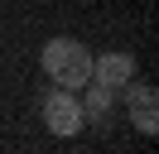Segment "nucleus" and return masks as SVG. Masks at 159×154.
<instances>
[{
	"label": "nucleus",
	"instance_id": "5",
	"mask_svg": "<svg viewBox=\"0 0 159 154\" xmlns=\"http://www.w3.org/2000/svg\"><path fill=\"white\" fill-rule=\"evenodd\" d=\"M92 92H87V101H82V120H92V125H101L106 120V111H111V96L116 92H106V87H97V82H87Z\"/></svg>",
	"mask_w": 159,
	"mask_h": 154
},
{
	"label": "nucleus",
	"instance_id": "3",
	"mask_svg": "<svg viewBox=\"0 0 159 154\" xmlns=\"http://www.w3.org/2000/svg\"><path fill=\"white\" fill-rule=\"evenodd\" d=\"M120 92H125V106H130V120H135V130H140V135H154V130H159V96H154V87L130 77Z\"/></svg>",
	"mask_w": 159,
	"mask_h": 154
},
{
	"label": "nucleus",
	"instance_id": "2",
	"mask_svg": "<svg viewBox=\"0 0 159 154\" xmlns=\"http://www.w3.org/2000/svg\"><path fill=\"white\" fill-rule=\"evenodd\" d=\"M43 125H48L53 135H63V140L77 135L82 125H87V120H82V101H77L72 92H63V87L48 92V96H43Z\"/></svg>",
	"mask_w": 159,
	"mask_h": 154
},
{
	"label": "nucleus",
	"instance_id": "4",
	"mask_svg": "<svg viewBox=\"0 0 159 154\" xmlns=\"http://www.w3.org/2000/svg\"><path fill=\"white\" fill-rule=\"evenodd\" d=\"M130 77H135V53L111 48V53H97V58H92V82L106 87V92H120Z\"/></svg>",
	"mask_w": 159,
	"mask_h": 154
},
{
	"label": "nucleus",
	"instance_id": "1",
	"mask_svg": "<svg viewBox=\"0 0 159 154\" xmlns=\"http://www.w3.org/2000/svg\"><path fill=\"white\" fill-rule=\"evenodd\" d=\"M39 63L48 72V82H58L63 92H77V87L92 82V53L77 38H48L43 53H39Z\"/></svg>",
	"mask_w": 159,
	"mask_h": 154
}]
</instances>
